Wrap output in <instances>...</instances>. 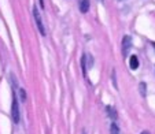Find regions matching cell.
I'll list each match as a JSON object with an SVG mask.
<instances>
[{
	"instance_id": "cell-1",
	"label": "cell",
	"mask_w": 155,
	"mask_h": 134,
	"mask_svg": "<svg viewBox=\"0 0 155 134\" xmlns=\"http://www.w3.org/2000/svg\"><path fill=\"white\" fill-rule=\"evenodd\" d=\"M11 118L14 123L19 122V107H18V100L15 93H12V104H11Z\"/></svg>"
},
{
	"instance_id": "cell-2",
	"label": "cell",
	"mask_w": 155,
	"mask_h": 134,
	"mask_svg": "<svg viewBox=\"0 0 155 134\" xmlns=\"http://www.w3.org/2000/svg\"><path fill=\"white\" fill-rule=\"evenodd\" d=\"M33 15H35V21H36V25H37L38 30H40L41 36H45V29H44V25H43V21H41V17H40V12H38L37 7H33Z\"/></svg>"
},
{
	"instance_id": "cell-3",
	"label": "cell",
	"mask_w": 155,
	"mask_h": 134,
	"mask_svg": "<svg viewBox=\"0 0 155 134\" xmlns=\"http://www.w3.org/2000/svg\"><path fill=\"white\" fill-rule=\"evenodd\" d=\"M130 47H132V38L129 37V36H125V37L122 38V55L124 56L128 55Z\"/></svg>"
},
{
	"instance_id": "cell-4",
	"label": "cell",
	"mask_w": 155,
	"mask_h": 134,
	"mask_svg": "<svg viewBox=\"0 0 155 134\" xmlns=\"http://www.w3.org/2000/svg\"><path fill=\"white\" fill-rule=\"evenodd\" d=\"M88 10H89V0H80V11L85 14Z\"/></svg>"
},
{
	"instance_id": "cell-5",
	"label": "cell",
	"mask_w": 155,
	"mask_h": 134,
	"mask_svg": "<svg viewBox=\"0 0 155 134\" xmlns=\"http://www.w3.org/2000/svg\"><path fill=\"white\" fill-rule=\"evenodd\" d=\"M129 66H130L132 70H136V69H137V67H139V59H137V56H132L130 60H129Z\"/></svg>"
},
{
	"instance_id": "cell-6",
	"label": "cell",
	"mask_w": 155,
	"mask_h": 134,
	"mask_svg": "<svg viewBox=\"0 0 155 134\" xmlns=\"http://www.w3.org/2000/svg\"><path fill=\"white\" fill-rule=\"evenodd\" d=\"M110 134H120V129H118L115 122H113L111 126H110Z\"/></svg>"
},
{
	"instance_id": "cell-7",
	"label": "cell",
	"mask_w": 155,
	"mask_h": 134,
	"mask_svg": "<svg viewBox=\"0 0 155 134\" xmlns=\"http://www.w3.org/2000/svg\"><path fill=\"white\" fill-rule=\"evenodd\" d=\"M85 59H87V55L82 56L81 59V66H82V73H84V75L87 74V66H85Z\"/></svg>"
},
{
	"instance_id": "cell-8",
	"label": "cell",
	"mask_w": 155,
	"mask_h": 134,
	"mask_svg": "<svg viewBox=\"0 0 155 134\" xmlns=\"http://www.w3.org/2000/svg\"><path fill=\"white\" fill-rule=\"evenodd\" d=\"M140 89H141V96H146V85L140 84Z\"/></svg>"
},
{
	"instance_id": "cell-9",
	"label": "cell",
	"mask_w": 155,
	"mask_h": 134,
	"mask_svg": "<svg viewBox=\"0 0 155 134\" xmlns=\"http://www.w3.org/2000/svg\"><path fill=\"white\" fill-rule=\"evenodd\" d=\"M140 134H150V133H148V131H147V130H144V131H141Z\"/></svg>"
},
{
	"instance_id": "cell-10",
	"label": "cell",
	"mask_w": 155,
	"mask_h": 134,
	"mask_svg": "<svg viewBox=\"0 0 155 134\" xmlns=\"http://www.w3.org/2000/svg\"><path fill=\"white\" fill-rule=\"evenodd\" d=\"M40 4H41V7H44V2H43V0H40Z\"/></svg>"
},
{
	"instance_id": "cell-11",
	"label": "cell",
	"mask_w": 155,
	"mask_h": 134,
	"mask_svg": "<svg viewBox=\"0 0 155 134\" xmlns=\"http://www.w3.org/2000/svg\"><path fill=\"white\" fill-rule=\"evenodd\" d=\"M154 47H155V44H154Z\"/></svg>"
},
{
	"instance_id": "cell-12",
	"label": "cell",
	"mask_w": 155,
	"mask_h": 134,
	"mask_svg": "<svg viewBox=\"0 0 155 134\" xmlns=\"http://www.w3.org/2000/svg\"><path fill=\"white\" fill-rule=\"evenodd\" d=\"M84 134H85V133H84Z\"/></svg>"
}]
</instances>
